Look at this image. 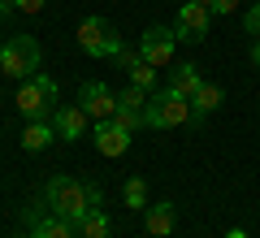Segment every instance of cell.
Listing matches in <instances>:
<instances>
[{
	"label": "cell",
	"mask_w": 260,
	"mask_h": 238,
	"mask_svg": "<svg viewBox=\"0 0 260 238\" xmlns=\"http://www.w3.org/2000/svg\"><path fill=\"white\" fill-rule=\"evenodd\" d=\"M121 199H126V208H148V182L143 178H126V186H121Z\"/></svg>",
	"instance_id": "18"
},
{
	"label": "cell",
	"mask_w": 260,
	"mask_h": 238,
	"mask_svg": "<svg viewBox=\"0 0 260 238\" xmlns=\"http://www.w3.org/2000/svg\"><path fill=\"white\" fill-rule=\"evenodd\" d=\"M44 208L78 225L91 208H104V191H100V182H83V178H61L56 174V178L44 182Z\"/></svg>",
	"instance_id": "1"
},
{
	"label": "cell",
	"mask_w": 260,
	"mask_h": 238,
	"mask_svg": "<svg viewBox=\"0 0 260 238\" xmlns=\"http://www.w3.org/2000/svg\"><path fill=\"white\" fill-rule=\"evenodd\" d=\"M148 100H152V91H143L135 83L117 91V109H130V113H148Z\"/></svg>",
	"instance_id": "17"
},
{
	"label": "cell",
	"mask_w": 260,
	"mask_h": 238,
	"mask_svg": "<svg viewBox=\"0 0 260 238\" xmlns=\"http://www.w3.org/2000/svg\"><path fill=\"white\" fill-rule=\"evenodd\" d=\"M113 234V221L104 208H91L83 221H78V238H109Z\"/></svg>",
	"instance_id": "15"
},
{
	"label": "cell",
	"mask_w": 260,
	"mask_h": 238,
	"mask_svg": "<svg viewBox=\"0 0 260 238\" xmlns=\"http://www.w3.org/2000/svg\"><path fill=\"white\" fill-rule=\"evenodd\" d=\"M239 9V0H213V13H234Z\"/></svg>",
	"instance_id": "23"
},
{
	"label": "cell",
	"mask_w": 260,
	"mask_h": 238,
	"mask_svg": "<svg viewBox=\"0 0 260 238\" xmlns=\"http://www.w3.org/2000/svg\"><path fill=\"white\" fill-rule=\"evenodd\" d=\"M221 100H225V91L217 83H204L200 91L191 95V109H195V117H204V113H213V109H221Z\"/></svg>",
	"instance_id": "16"
},
{
	"label": "cell",
	"mask_w": 260,
	"mask_h": 238,
	"mask_svg": "<svg viewBox=\"0 0 260 238\" xmlns=\"http://www.w3.org/2000/svg\"><path fill=\"white\" fill-rule=\"evenodd\" d=\"M174 30H178L182 44H200V39H208V30H213V9L195 5V0H182V9H178V18H174Z\"/></svg>",
	"instance_id": "6"
},
{
	"label": "cell",
	"mask_w": 260,
	"mask_h": 238,
	"mask_svg": "<svg viewBox=\"0 0 260 238\" xmlns=\"http://www.w3.org/2000/svg\"><path fill=\"white\" fill-rule=\"evenodd\" d=\"M195 5H204V9H213V0H195Z\"/></svg>",
	"instance_id": "26"
},
{
	"label": "cell",
	"mask_w": 260,
	"mask_h": 238,
	"mask_svg": "<svg viewBox=\"0 0 260 238\" xmlns=\"http://www.w3.org/2000/svg\"><path fill=\"white\" fill-rule=\"evenodd\" d=\"M148 130H178V126H200V117H195L191 100L186 95H178L174 87H165V91H152L148 100Z\"/></svg>",
	"instance_id": "2"
},
{
	"label": "cell",
	"mask_w": 260,
	"mask_h": 238,
	"mask_svg": "<svg viewBox=\"0 0 260 238\" xmlns=\"http://www.w3.org/2000/svg\"><path fill=\"white\" fill-rule=\"evenodd\" d=\"M78 48H83L91 61H113L126 44H121V35H117L113 22H104V18H83V22H78Z\"/></svg>",
	"instance_id": "5"
},
{
	"label": "cell",
	"mask_w": 260,
	"mask_h": 238,
	"mask_svg": "<svg viewBox=\"0 0 260 238\" xmlns=\"http://www.w3.org/2000/svg\"><path fill=\"white\" fill-rule=\"evenodd\" d=\"M225 238H247V229H239V225H234V229H230Z\"/></svg>",
	"instance_id": "25"
},
{
	"label": "cell",
	"mask_w": 260,
	"mask_h": 238,
	"mask_svg": "<svg viewBox=\"0 0 260 238\" xmlns=\"http://www.w3.org/2000/svg\"><path fill=\"white\" fill-rule=\"evenodd\" d=\"M174 221H178V208L169 199H156L143 208V229H148L152 238H169L174 234Z\"/></svg>",
	"instance_id": "12"
},
{
	"label": "cell",
	"mask_w": 260,
	"mask_h": 238,
	"mask_svg": "<svg viewBox=\"0 0 260 238\" xmlns=\"http://www.w3.org/2000/svg\"><path fill=\"white\" fill-rule=\"evenodd\" d=\"M78 104H83L87 117L95 121H109L113 113H117V91H113L109 83H100V78H91V83L78 87Z\"/></svg>",
	"instance_id": "7"
},
{
	"label": "cell",
	"mask_w": 260,
	"mask_h": 238,
	"mask_svg": "<svg viewBox=\"0 0 260 238\" xmlns=\"http://www.w3.org/2000/svg\"><path fill=\"white\" fill-rule=\"evenodd\" d=\"M130 83H135V87H143V91H152V87H156V65L139 61L135 70H130Z\"/></svg>",
	"instance_id": "19"
},
{
	"label": "cell",
	"mask_w": 260,
	"mask_h": 238,
	"mask_svg": "<svg viewBox=\"0 0 260 238\" xmlns=\"http://www.w3.org/2000/svg\"><path fill=\"white\" fill-rule=\"evenodd\" d=\"M174 48H178V30L174 26H148V30H143V39H139L143 61L156 65V70L174 61Z\"/></svg>",
	"instance_id": "8"
},
{
	"label": "cell",
	"mask_w": 260,
	"mask_h": 238,
	"mask_svg": "<svg viewBox=\"0 0 260 238\" xmlns=\"http://www.w3.org/2000/svg\"><path fill=\"white\" fill-rule=\"evenodd\" d=\"M52 139H56L52 121H26V130H22V147L26 152H44V147H52Z\"/></svg>",
	"instance_id": "14"
},
{
	"label": "cell",
	"mask_w": 260,
	"mask_h": 238,
	"mask_svg": "<svg viewBox=\"0 0 260 238\" xmlns=\"http://www.w3.org/2000/svg\"><path fill=\"white\" fill-rule=\"evenodd\" d=\"M87 113L83 104H61V109L52 113V126H56V139H70V143H78V139L87 134Z\"/></svg>",
	"instance_id": "10"
},
{
	"label": "cell",
	"mask_w": 260,
	"mask_h": 238,
	"mask_svg": "<svg viewBox=\"0 0 260 238\" xmlns=\"http://www.w3.org/2000/svg\"><path fill=\"white\" fill-rule=\"evenodd\" d=\"M26 221H30L26 238H78V225H74V221H65V217H56V212H48L44 203H39V208H30Z\"/></svg>",
	"instance_id": "9"
},
{
	"label": "cell",
	"mask_w": 260,
	"mask_h": 238,
	"mask_svg": "<svg viewBox=\"0 0 260 238\" xmlns=\"http://www.w3.org/2000/svg\"><path fill=\"white\" fill-rule=\"evenodd\" d=\"M139 61H143V52H139V48H121V52L113 56V65H117V70H126V74L135 70V65H139Z\"/></svg>",
	"instance_id": "20"
},
{
	"label": "cell",
	"mask_w": 260,
	"mask_h": 238,
	"mask_svg": "<svg viewBox=\"0 0 260 238\" xmlns=\"http://www.w3.org/2000/svg\"><path fill=\"white\" fill-rule=\"evenodd\" d=\"M243 30H247L251 39H260V0H256V5H251L247 13H243Z\"/></svg>",
	"instance_id": "21"
},
{
	"label": "cell",
	"mask_w": 260,
	"mask_h": 238,
	"mask_svg": "<svg viewBox=\"0 0 260 238\" xmlns=\"http://www.w3.org/2000/svg\"><path fill=\"white\" fill-rule=\"evenodd\" d=\"M13 104H18V113L26 121H48L56 109H61V104H56V78H48V74L39 70L35 78H26V83L18 87Z\"/></svg>",
	"instance_id": "3"
},
{
	"label": "cell",
	"mask_w": 260,
	"mask_h": 238,
	"mask_svg": "<svg viewBox=\"0 0 260 238\" xmlns=\"http://www.w3.org/2000/svg\"><path fill=\"white\" fill-rule=\"evenodd\" d=\"M247 56H251V65L260 70V39H251V48H247Z\"/></svg>",
	"instance_id": "24"
},
{
	"label": "cell",
	"mask_w": 260,
	"mask_h": 238,
	"mask_svg": "<svg viewBox=\"0 0 260 238\" xmlns=\"http://www.w3.org/2000/svg\"><path fill=\"white\" fill-rule=\"evenodd\" d=\"M44 5H48V0H13V9H18V13H39Z\"/></svg>",
	"instance_id": "22"
},
{
	"label": "cell",
	"mask_w": 260,
	"mask_h": 238,
	"mask_svg": "<svg viewBox=\"0 0 260 238\" xmlns=\"http://www.w3.org/2000/svg\"><path fill=\"white\" fill-rule=\"evenodd\" d=\"M44 65V48L35 35H9L0 44V74L9 78H35Z\"/></svg>",
	"instance_id": "4"
},
{
	"label": "cell",
	"mask_w": 260,
	"mask_h": 238,
	"mask_svg": "<svg viewBox=\"0 0 260 238\" xmlns=\"http://www.w3.org/2000/svg\"><path fill=\"white\" fill-rule=\"evenodd\" d=\"M95 147H100V156H126L130 147V130L117 126V121H95Z\"/></svg>",
	"instance_id": "11"
},
{
	"label": "cell",
	"mask_w": 260,
	"mask_h": 238,
	"mask_svg": "<svg viewBox=\"0 0 260 238\" xmlns=\"http://www.w3.org/2000/svg\"><path fill=\"white\" fill-rule=\"evenodd\" d=\"M169 87H174L178 95H186V100H191V95L200 91V87H204V78H200V65L182 61V65H178L174 74H169Z\"/></svg>",
	"instance_id": "13"
}]
</instances>
